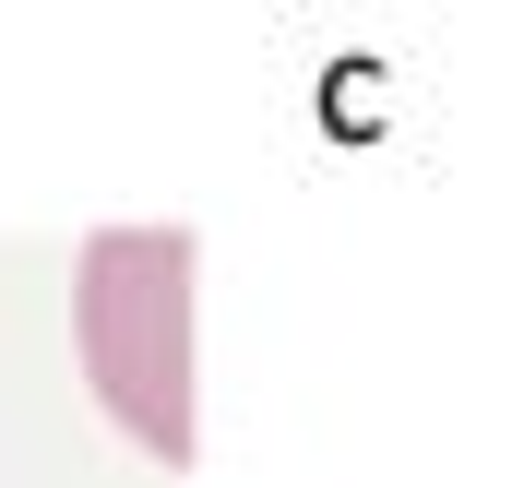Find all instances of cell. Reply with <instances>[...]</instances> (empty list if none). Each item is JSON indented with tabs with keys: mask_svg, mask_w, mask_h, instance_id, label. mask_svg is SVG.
I'll return each mask as SVG.
<instances>
[{
	"mask_svg": "<svg viewBox=\"0 0 512 488\" xmlns=\"http://www.w3.org/2000/svg\"><path fill=\"white\" fill-rule=\"evenodd\" d=\"M72 346L96 405L155 465H191V239L179 227H108L72 262Z\"/></svg>",
	"mask_w": 512,
	"mask_h": 488,
	"instance_id": "1",
	"label": "cell"
}]
</instances>
